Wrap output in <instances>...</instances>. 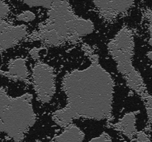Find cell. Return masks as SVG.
<instances>
[{
  "instance_id": "8992f818",
  "label": "cell",
  "mask_w": 152,
  "mask_h": 142,
  "mask_svg": "<svg viewBox=\"0 0 152 142\" xmlns=\"http://www.w3.org/2000/svg\"><path fill=\"white\" fill-rule=\"evenodd\" d=\"M0 75L13 81H25L29 72L26 60L23 58H16L10 61L7 70H0Z\"/></svg>"
},
{
  "instance_id": "4fadbf2b",
  "label": "cell",
  "mask_w": 152,
  "mask_h": 142,
  "mask_svg": "<svg viewBox=\"0 0 152 142\" xmlns=\"http://www.w3.org/2000/svg\"><path fill=\"white\" fill-rule=\"evenodd\" d=\"M145 102V108H146V112L148 114V118L151 121H152V96L148 95V93H145L144 96H142Z\"/></svg>"
},
{
  "instance_id": "9c48e42d",
  "label": "cell",
  "mask_w": 152,
  "mask_h": 142,
  "mask_svg": "<svg viewBox=\"0 0 152 142\" xmlns=\"http://www.w3.org/2000/svg\"><path fill=\"white\" fill-rule=\"evenodd\" d=\"M94 30V23L90 19H83V18L76 17L73 22L71 33L73 36L80 37L88 36Z\"/></svg>"
},
{
  "instance_id": "5b68a950",
  "label": "cell",
  "mask_w": 152,
  "mask_h": 142,
  "mask_svg": "<svg viewBox=\"0 0 152 142\" xmlns=\"http://www.w3.org/2000/svg\"><path fill=\"white\" fill-rule=\"evenodd\" d=\"M28 35L25 25H9L3 30L0 31V53L16 45Z\"/></svg>"
},
{
  "instance_id": "e0dca14e",
  "label": "cell",
  "mask_w": 152,
  "mask_h": 142,
  "mask_svg": "<svg viewBox=\"0 0 152 142\" xmlns=\"http://www.w3.org/2000/svg\"><path fill=\"white\" fill-rule=\"evenodd\" d=\"M35 142H39V141H35Z\"/></svg>"
},
{
  "instance_id": "30bf717a",
  "label": "cell",
  "mask_w": 152,
  "mask_h": 142,
  "mask_svg": "<svg viewBox=\"0 0 152 142\" xmlns=\"http://www.w3.org/2000/svg\"><path fill=\"white\" fill-rule=\"evenodd\" d=\"M52 119L56 124L60 127H66L72 124L74 120L79 119L75 113L68 106H64L54 112L52 115Z\"/></svg>"
},
{
  "instance_id": "7c38bea8",
  "label": "cell",
  "mask_w": 152,
  "mask_h": 142,
  "mask_svg": "<svg viewBox=\"0 0 152 142\" xmlns=\"http://www.w3.org/2000/svg\"><path fill=\"white\" fill-rule=\"evenodd\" d=\"M36 19V15L34 14L33 12L31 11H24L19 14L16 17V19L19 22H30L34 21Z\"/></svg>"
},
{
  "instance_id": "5bb4252c",
  "label": "cell",
  "mask_w": 152,
  "mask_h": 142,
  "mask_svg": "<svg viewBox=\"0 0 152 142\" xmlns=\"http://www.w3.org/2000/svg\"><path fill=\"white\" fill-rule=\"evenodd\" d=\"M9 7L3 0H0V20H4L9 13Z\"/></svg>"
},
{
  "instance_id": "3957f363",
  "label": "cell",
  "mask_w": 152,
  "mask_h": 142,
  "mask_svg": "<svg viewBox=\"0 0 152 142\" xmlns=\"http://www.w3.org/2000/svg\"><path fill=\"white\" fill-rule=\"evenodd\" d=\"M108 50L117 64V70L124 78L136 70L132 64L134 40L133 33L130 29L122 28L108 42Z\"/></svg>"
},
{
  "instance_id": "ba28073f",
  "label": "cell",
  "mask_w": 152,
  "mask_h": 142,
  "mask_svg": "<svg viewBox=\"0 0 152 142\" xmlns=\"http://www.w3.org/2000/svg\"><path fill=\"white\" fill-rule=\"evenodd\" d=\"M85 134L77 126L71 124L53 138V142H83Z\"/></svg>"
},
{
  "instance_id": "6da1fadb",
  "label": "cell",
  "mask_w": 152,
  "mask_h": 142,
  "mask_svg": "<svg viewBox=\"0 0 152 142\" xmlns=\"http://www.w3.org/2000/svg\"><path fill=\"white\" fill-rule=\"evenodd\" d=\"M91 64L84 69L68 72L62 80L66 106L78 118L103 120L112 112L114 81L99 63L97 56L90 53Z\"/></svg>"
},
{
  "instance_id": "2e32d148",
  "label": "cell",
  "mask_w": 152,
  "mask_h": 142,
  "mask_svg": "<svg viewBox=\"0 0 152 142\" xmlns=\"http://www.w3.org/2000/svg\"><path fill=\"white\" fill-rule=\"evenodd\" d=\"M39 51H40L39 49L34 47V48H33L32 50H31L29 54L33 59H34V60H37V59L40 57Z\"/></svg>"
},
{
  "instance_id": "7a4b0ae2",
  "label": "cell",
  "mask_w": 152,
  "mask_h": 142,
  "mask_svg": "<svg viewBox=\"0 0 152 142\" xmlns=\"http://www.w3.org/2000/svg\"><path fill=\"white\" fill-rule=\"evenodd\" d=\"M32 100L31 93L11 97L0 87V135L5 133L14 142L23 140L37 120Z\"/></svg>"
},
{
  "instance_id": "277c9868",
  "label": "cell",
  "mask_w": 152,
  "mask_h": 142,
  "mask_svg": "<svg viewBox=\"0 0 152 142\" xmlns=\"http://www.w3.org/2000/svg\"><path fill=\"white\" fill-rule=\"evenodd\" d=\"M32 80L37 99L48 104L56 93V75L50 65L39 62L32 69Z\"/></svg>"
},
{
  "instance_id": "9a60e30c",
  "label": "cell",
  "mask_w": 152,
  "mask_h": 142,
  "mask_svg": "<svg viewBox=\"0 0 152 142\" xmlns=\"http://www.w3.org/2000/svg\"><path fill=\"white\" fill-rule=\"evenodd\" d=\"M88 142H111V138L109 135L106 133H103L100 135L91 139Z\"/></svg>"
},
{
  "instance_id": "8fae6325",
  "label": "cell",
  "mask_w": 152,
  "mask_h": 142,
  "mask_svg": "<svg viewBox=\"0 0 152 142\" xmlns=\"http://www.w3.org/2000/svg\"><path fill=\"white\" fill-rule=\"evenodd\" d=\"M134 0H111V11L113 16L127 11L133 6Z\"/></svg>"
},
{
  "instance_id": "52a82bcc",
  "label": "cell",
  "mask_w": 152,
  "mask_h": 142,
  "mask_svg": "<svg viewBox=\"0 0 152 142\" xmlns=\"http://www.w3.org/2000/svg\"><path fill=\"white\" fill-rule=\"evenodd\" d=\"M117 130L124 135L132 138L137 134L136 113L133 112L125 114L115 124Z\"/></svg>"
}]
</instances>
